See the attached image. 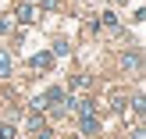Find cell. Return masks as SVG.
<instances>
[{"label":"cell","instance_id":"6da1fadb","mask_svg":"<svg viewBox=\"0 0 146 139\" xmlns=\"http://www.w3.org/2000/svg\"><path fill=\"white\" fill-rule=\"evenodd\" d=\"M78 128H82V136H96V128H100L96 114H82V121H78Z\"/></svg>","mask_w":146,"mask_h":139},{"label":"cell","instance_id":"7a4b0ae2","mask_svg":"<svg viewBox=\"0 0 146 139\" xmlns=\"http://www.w3.org/2000/svg\"><path fill=\"white\" fill-rule=\"evenodd\" d=\"M14 14H18L21 25H32V21H36V7H32V4H18V11H14Z\"/></svg>","mask_w":146,"mask_h":139},{"label":"cell","instance_id":"3957f363","mask_svg":"<svg viewBox=\"0 0 146 139\" xmlns=\"http://www.w3.org/2000/svg\"><path fill=\"white\" fill-rule=\"evenodd\" d=\"M0 78H11V54L0 50Z\"/></svg>","mask_w":146,"mask_h":139},{"label":"cell","instance_id":"277c9868","mask_svg":"<svg viewBox=\"0 0 146 139\" xmlns=\"http://www.w3.org/2000/svg\"><path fill=\"white\" fill-rule=\"evenodd\" d=\"M54 64V57L50 54H39V57H32V68H50Z\"/></svg>","mask_w":146,"mask_h":139},{"label":"cell","instance_id":"5b68a950","mask_svg":"<svg viewBox=\"0 0 146 139\" xmlns=\"http://www.w3.org/2000/svg\"><path fill=\"white\" fill-rule=\"evenodd\" d=\"M71 86H75V89H89V78L78 75V78H71Z\"/></svg>","mask_w":146,"mask_h":139},{"label":"cell","instance_id":"8992f818","mask_svg":"<svg viewBox=\"0 0 146 139\" xmlns=\"http://www.w3.org/2000/svg\"><path fill=\"white\" fill-rule=\"evenodd\" d=\"M0 32H7V21H0Z\"/></svg>","mask_w":146,"mask_h":139},{"label":"cell","instance_id":"52a82bcc","mask_svg":"<svg viewBox=\"0 0 146 139\" xmlns=\"http://www.w3.org/2000/svg\"><path fill=\"white\" fill-rule=\"evenodd\" d=\"M118 4H125V0H118Z\"/></svg>","mask_w":146,"mask_h":139}]
</instances>
